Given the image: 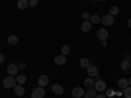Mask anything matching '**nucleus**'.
I'll return each instance as SVG.
<instances>
[{
  "label": "nucleus",
  "instance_id": "1",
  "mask_svg": "<svg viewBox=\"0 0 131 98\" xmlns=\"http://www.w3.org/2000/svg\"><path fill=\"white\" fill-rule=\"evenodd\" d=\"M17 85V81L15 79V76H7V77L3 80V86L5 89H10V88H15Z\"/></svg>",
  "mask_w": 131,
  "mask_h": 98
},
{
  "label": "nucleus",
  "instance_id": "2",
  "mask_svg": "<svg viewBox=\"0 0 131 98\" xmlns=\"http://www.w3.org/2000/svg\"><path fill=\"white\" fill-rule=\"evenodd\" d=\"M45 88H42V86H38V88H36L34 90L31 92V98H45Z\"/></svg>",
  "mask_w": 131,
  "mask_h": 98
},
{
  "label": "nucleus",
  "instance_id": "3",
  "mask_svg": "<svg viewBox=\"0 0 131 98\" xmlns=\"http://www.w3.org/2000/svg\"><path fill=\"white\" fill-rule=\"evenodd\" d=\"M101 22H102V25L106 28V26H112L113 24H114V16H112V15H105V16H102L101 17Z\"/></svg>",
  "mask_w": 131,
  "mask_h": 98
},
{
  "label": "nucleus",
  "instance_id": "4",
  "mask_svg": "<svg viewBox=\"0 0 131 98\" xmlns=\"http://www.w3.org/2000/svg\"><path fill=\"white\" fill-rule=\"evenodd\" d=\"M7 72H8V76H17L20 72V68L17 64H9L7 67Z\"/></svg>",
  "mask_w": 131,
  "mask_h": 98
},
{
  "label": "nucleus",
  "instance_id": "5",
  "mask_svg": "<svg viewBox=\"0 0 131 98\" xmlns=\"http://www.w3.org/2000/svg\"><path fill=\"white\" fill-rule=\"evenodd\" d=\"M97 38L100 39V41H106V39L109 38V31H107V29H105V28L98 29V31H97Z\"/></svg>",
  "mask_w": 131,
  "mask_h": 98
},
{
  "label": "nucleus",
  "instance_id": "6",
  "mask_svg": "<svg viewBox=\"0 0 131 98\" xmlns=\"http://www.w3.org/2000/svg\"><path fill=\"white\" fill-rule=\"evenodd\" d=\"M94 89H96V92H104L106 89V82L100 79L98 81L94 82Z\"/></svg>",
  "mask_w": 131,
  "mask_h": 98
},
{
  "label": "nucleus",
  "instance_id": "7",
  "mask_svg": "<svg viewBox=\"0 0 131 98\" xmlns=\"http://www.w3.org/2000/svg\"><path fill=\"white\" fill-rule=\"evenodd\" d=\"M38 85L42 86V88H45L46 85H49V76L47 75H41L39 77H38Z\"/></svg>",
  "mask_w": 131,
  "mask_h": 98
},
{
  "label": "nucleus",
  "instance_id": "8",
  "mask_svg": "<svg viewBox=\"0 0 131 98\" xmlns=\"http://www.w3.org/2000/svg\"><path fill=\"white\" fill-rule=\"evenodd\" d=\"M86 73L89 75V77H94V76H97L98 75V69H97V67L96 65H89L88 68H86Z\"/></svg>",
  "mask_w": 131,
  "mask_h": 98
},
{
  "label": "nucleus",
  "instance_id": "9",
  "mask_svg": "<svg viewBox=\"0 0 131 98\" xmlns=\"http://www.w3.org/2000/svg\"><path fill=\"white\" fill-rule=\"evenodd\" d=\"M84 94H85V90L83 88H75V89H72V95L75 98H81V97H84Z\"/></svg>",
  "mask_w": 131,
  "mask_h": 98
},
{
  "label": "nucleus",
  "instance_id": "10",
  "mask_svg": "<svg viewBox=\"0 0 131 98\" xmlns=\"http://www.w3.org/2000/svg\"><path fill=\"white\" fill-rule=\"evenodd\" d=\"M54 62H55L57 65H63V64H66V62H67V58H66V55L60 54V55H57V56H55Z\"/></svg>",
  "mask_w": 131,
  "mask_h": 98
},
{
  "label": "nucleus",
  "instance_id": "11",
  "mask_svg": "<svg viewBox=\"0 0 131 98\" xmlns=\"http://www.w3.org/2000/svg\"><path fill=\"white\" fill-rule=\"evenodd\" d=\"M13 90H15V94L16 95H18V97H21V95H24L25 94V89H24V86L23 85H16L15 88H13Z\"/></svg>",
  "mask_w": 131,
  "mask_h": 98
},
{
  "label": "nucleus",
  "instance_id": "12",
  "mask_svg": "<svg viewBox=\"0 0 131 98\" xmlns=\"http://www.w3.org/2000/svg\"><path fill=\"white\" fill-rule=\"evenodd\" d=\"M81 30L84 31V33H88V31H91L92 30V22L88 20V21H84V22L81 24Z\"/></svg>",
  "mask_w": 131,
  "mask_h": 98
},
{
  "label": "nucleus",
  "instance_id": "13",
  "mask_svg": "<svg viewBox=\"0 0 131 98\" xmlns=\"http://www.w3.org/2000/svg\"><path fill=\"white\" fill-rule=\"evenodd\" d=\"M52 92L55 93L57 95H62L63 94V92H64V89H63V86L62 85H59V84H55V85H52Z\"/></svg>",
  "mask_w": 131,
  "mask_h": 98
},
{
  "label": "nucleus",
  "instance_id": "14",
  "mask_svg": "<svg viewBox=\"0 0 131 98\" xmlns=\"http://www.w3.org/2000/svg\"><path fill=\"white\" fill-rule=\"evenodd\" d=\"M96 95H97V92H96V89H93V88H89L88 90L85 92V94H84L85 98H96Z\"/></svg>",
  "mask_w": 131,
  "mask_h": 98
},
{
  "label": "nucleus",
  "instance_id": "15",
  "mask_svg": "<svg viewBox=\"0 0 131 98\" xmlns=\"http://www.w3.org/2000/svg\"><path fill=\"white\" fill-rule=\"evenodd\" d=\"M28 7H29V2H28V0H18V2H17V8L21 9V10L26 9Z\"/></svg>",
  "mask_w": 131,
  "mask_h": 98
},
{
  "label": "nucleus",
  "instance_id": "16",
  "mask_svg": "<svg viewBox=\"0 0 131 98\" xmlns=\"http://www.w3.org/2000/svg\"><path fill=\"white\" fill-rule=\"evenodd\" d=\"M7 41H8V43H9L10 46H16L17 43H18V37L15 35V34H12V35H9V37H8Z\"/></svg>",
  "mask_w": 131,
  "mask_h": 98
},
{
  "label": "nucleus",
  "instance_id": "17",
  "mask_svg": "<svg viewBox=\"0 0 131 98\" xmlns=\"http://www.w3.org/2000/svg\"><path fill=\"white\" fill-rule=\"evenodd\" d=\"M94 82H96V81H94L92 77H86V79L84 80V85H85L88 89H89V88H93V86H94Z\"/></svg>",
  "mask_w": 131,
  "mask_h": 98
},
{
  "label": "nucleus",
  "instance_id": "18",
  "mask_svg": "<svg viewBox=\"0 0 131 98\" xmlns=\"http://www.w3.org/2000/svg\"><path fill=\"white\" fill-rule=\"evenodd\" d=\"M130 68H131V63H130L128 60L125 59V60L121 62V69H122V71H128Z\"/></svg>",
  "mask_w": 131,
  "mask_h": 98
},
{
  "label": "nucleus",
  "instance_id": "19",
  "mask_svg": "<svg viewBox=\"0 0 131 98\" xmlns=\"http://www.w3.org/2000/svg\"><path fill=\"white\" fill-rule=\"evenodd\" d=\"M16 81H17L18 85H24V84L26 82V76H25V75H17Z\"/></svg>",
  "mask_w": 131,
  "mask_h": 98
},
{
  "label": "nucleus",
  "instance_id": "20",
  "mask_svg": "<svg viewBox=\"0 0 131 98\" xmlns=\"http://www.w3.org/2000/svg\"><path fill=\"white\" fill-rule=\"evenodd\" d=\"M118 86H119L121 89L127 88V86H128V81H127V79H119V80H118Z\"/></svg>",
  "mask_w": 131,
  "mask_h": 98
},
{
  "label": "nucleus",
  "instance_id": "21",
  "mask_svg": "<svg viewBox=\"0 0 131 98\" xmlns=\"http://www.w3.org/2000/svg\"><path fill=\"white\" fill-rule=\"evenodd\" d=\"M80 65L84 68H88L89 65H91V60L89 59H86V58H81L80 59Z\"/></svg>",
  "mask_w": 131,
  "mask_h": 98
},
{
  "label": "nucleus",
  "instance_id": "22",
  "mask_svg": "<svg viewBox=\"0 0 131 98\" xmlns=\"http://www.w3.org/2000/svg\"><path fill=\"white\" fill-rule=\"evenodd\" d=\"M119 13V8L117 5H112L110 9H109V15H112V16H117Z\"/></svg>",
  "mask_w": 131,
  "mask_h": 98
},
{
  "label": "nucleus",
  "instance_id": "23",
  "mask_svg": "<svg viewBox=\"0 0 131 98\" xmlns=\"http://www.w3.org/2000/svg\"><path fill=\"white\" fill-rule=\"evenodd\" d=\"M89 21H91L92 24H98V22H101V17L98 16V15H92L91 18H89Z\"/></svg>",
  "mask_w": 131,
  "mask_h": 98
},
{
  "label": "nucleus",
  "instance_id": "24",
  "mask_svg": "<svg viewBox=\"0 0 131 98\" xmlns=\"http://www.w3.org/2000/svg\"><path fill=\"white\" fill-rule=\"evenodd\" d=\"M122 95H123V98H131V88L130 86H127V88L123 89Z\"/></svg>",
  "mask_w": 131,
  "mask_h": 98
},
{
  "label": "nucleus",
  "instance_id": "25",
  "mask_svg": "<svg viewBox=\"0 0 131 98\" xmlns=\"http://www.w3.org/2000/svg\"><path fill=\"white\" fill-rule=\"evenodd\" d=\"M60 51H62V54H63V55H66V56H67L68 54L71 52V48H70V46H67V45H66V46H63V47H62V50H60Z\"/></svg>",
  "mask_w": 131,
  "mask_h": 98
},
{
  "label": "nucleus",
  "instance_id": "26",
  "mask_svg": "<svg viewBox=\"0 0 131 98\" xmlns=\"http://www.w3.org/2000/svg\"><path fill=\"white\" fill-rule=\"evenodd\" d=\"M28 2H29V7L31 8H36L38 5V0H28Z\"/></svg>",
  "mask_w": 131,
  "mask_h": 98
},
{
  "label": "nucleus",
  "instance_id": "27",
  "mask_svg": "<svg viewBox=\"0 0 131 98\" xmlns=\"http://www.w3.org/2000/svg\"><path fill=\"white\" fill-rule=\"evenodd\" d=\"M81 17L84 18V21H88V20L91 18V15H89L88 12H83V15H81Z\"/></svg>",
  "mask_w": 131,
  "mask_h": 98
},
{
  "label": "nucleus",
  "instance_id": "28",
  "mask_svg": "<svg viewBox=\"0 0 131 98\" xmlns=\"http://www.w3.org/2000/svg\"><path fill=\"white\" fill-rule=\"evenodd\" d=\"M114 95V90L113 89H109L107 90V97H113Z\"/></svg>",
  "mask_w": 131,
  "mask_h": 98
},
{
  "label": "nucleus",
  "instance_id": "29",
  "mask_svg": "<svg viewBox=\"0 0 131 98\" xmlns=\"http://www.w3.org/2000/svg\"><path fill=\"white\" fill-rule=\"evenodd\" d=\"M5 60V56H4V54H0V63H3Z\"/></svg>",
  "mask_w": 131,
  "mask_h": 98
},
{
  "label": "nucleus",
  "instance_id": "30",
  "mask_svg": "<svg viewBox=\"0 0 131 98\" xmlns=\"http://www.w3.org/2000/svg\"><path fill=\"white\" fill-rule=\"evenodd\" d=\"M18 68H26V64L25 63H20L18 64Z\"/></svg>",
  "mask_w": 131,
  "mask_h": 98
},
{
  "label": "nucleus",
  "instance_id": "31",
  "mask_svg": "<svg viewBox=\"0 0 131 98\" xmlns=\"http://www.w3.org/2000/svg\"><path fill=\"white\" fill-rule=\"evenodd\" d=\"M96 98H106V95H105V94H97Z\"/></svg>",
  "mask_w": 131,
  "mask_h": 98
},
{
  "label": "nucleus",
  "instance_id": "32",
  "mask_svg": "<svg viewBox=\"0 0 131 98\" xmlns=\"http://www.w3.org/2000/svg\"><path fill=\"white\" fill-rule=\"evenodd\" d=\"M127 26H128V28H131V17H130V18H128V21H127Z\"/></svg>",
  "mask_w": 131,
  "mask_h": 98
},
{
  "label": "nucleus",
  "instance_id": "33",
  "mask_svg": "<svg viewBox=\"0 0 131 98\" xmlns=\"http://www.w3.org/2000/svg\"><path fill=\"white\" fill-rule=\"evenodd\" d=\"M107 46V43H106V41H102V47H106Z\"/></svg>",
  "mask_w": 131,
  "mask_h": 98
},
{
  "label": "nucleus",
  "instance_id": "34",
  "mask_svg": "<svg viewBox=\"0 0 131 98\" xmlns=\"http://www.w3.org/2000/svg\"><path fill=\"white\" fill-rule=\"evenodd\" d=\"M127 81H128V85H131V77H130V79H128Z\"/></svg>",
  "mask_w": 131,
  "mask_h": 98
},
{
  "label": "nucleus",
  "instance_id": "35",
  "mask_svg": "<svg viewBox=\"0 0 131 98\" xmlns=\"http://www.w3.org/2000/svg\"><path fill=\"white\" fill-rule=\"evenodd\" d=\"M100 2H106V0H100Z\"/></svg>",
  "mask_w": 131,
  "mask_h": 98
},
{
  "label": "nucleus",
  "instance_id": "36",
  "mask_svg": "<svg viewBox=\"0 0 131 98\" xmlns=\"http://www.w3.org/2000/svg\"><path fill=\"white\" fill-rule=\"evenodd\" d=\"M130 41H131V38H130Z\"/></svg>",
  "mask_w": 131,
  "mask_h": 98
}]
</instances>
